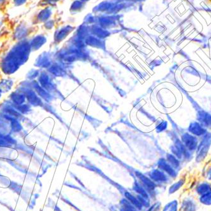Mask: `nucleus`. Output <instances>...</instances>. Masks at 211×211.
Returning <instances> with one entry per match:
<instances>
[{
  "label": "nucleus",
  "instance_id": "obj_2",
  "mask_svg": "<svg viewBox=\"0 0 211 211\" xmlns=\"http://www.w3.org/2000/svg\"><path fill=\"white\" fill-rule=\"evenodd\" d=\"M197 191L199 194L203 195L211 192V186L208 184H202L197 187Z\"/></svg>",
  "mask_w": 211,
  "mask_h": 211
},
{
  "label": "nucleus",
  "instance_id": "obj_5",
  "mask_svg": "<svg viewBox=\"0 0 211 211\" xmlns=\"http://www.w3.org/2000/svg\"><path fill=\"white\" fill-rule=\"evenodd\" d=\"M165 211H177V202L174 201L166 207Z\"/></svg>",
  "mask_w": 211,
  "mask_h": 211
},
{
  "label": "nucleus",
  "instance_id": "obj_1",
  "mask_svg": "<svg viewBox=\"0 0 211 211\" xmlns=\"http://www.w3.org/2000/svg\"><path fill=\"white\" fill-rule=\"evenodd\" d=\"M182 209L183 211H195L196 205L193 200L186 199L183 202Z\"/></svg>",
  "mask_w": 211,
  "mask_h": 211
},
{
  "label": "nucleus",
  "instance_id": "obj_6",
  "mask_svg": "<svg viewBox=\"0 0 211 211\" xmlns=\"http://www.w3.org/2000/svg\"><path fill=\"white\" fill-rule=\"evenodd\" d=\"M140 178L142 179V180L145 183V184L148 186V187H150V188H154V185L152 182H151L147 178L145 177L144 176H142V175H140Z\"/></svg>",
  "mask_w": 211,
  "mask_h": 211
},
{
  "label": "nucleus",
  "instance_id": "obj_3",
  "mask_svg": "<svg viewBox=\"0 0 211 211\" xmlns=\"http://www.w3.org/2000/svg\"><path fill=\"white\" fill-rule=\"evenodd\" d=\"M200 201L204 205H211V192L202 195L200 198Z\"/></svg>",
  "mask_w": 211,
  "mask_h": 211
},
{
  "label": "nucleus",
  "instance_id": "obj_7",
  "mask_svg": "<svg viewBox=\"0 0 211 211\" xmlns=\"http://www.w3.org/2000/svg\"><path fill=\"white\" fill-rule=\"evenodd\" d=\"M181 186H182V182H181V181L176 183L175 185L172 186L170 188V193H173V192H176V190H178L180 188Z\"/></svg>",
  "mask_w": 211,
  "mask_h": 211
},
{
  "label": "nucleus",
  "instance_id": "obj_4",
  "mask_svg": "<svg viewBox=\"0 0 211 211\" xmlns=\"http://www.w3.org/2000/svg\"><path fill=\"white\" fill-rule=\"evenodd\" d=\"M125 195H126V197L131 201V202H132V204H133L135 206H137V207L138 208H139V209L141 208V204H140V202L138 201V200L136 199V198H135L134 197H133L132 195H130V194H128V193H126V194H125Z\"/></svg>",
  "mask_w": 211,
  "mask_h": 211
}]
</instances>
